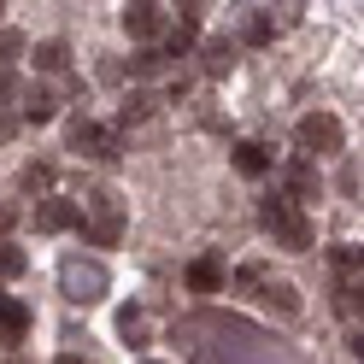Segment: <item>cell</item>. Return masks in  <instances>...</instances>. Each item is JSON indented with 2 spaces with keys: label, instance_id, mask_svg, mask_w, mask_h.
<instances>
[{
  "label": "cell",
  "instance_id": "1f68e13d",
  "mask_svg": "<svg viewBox=\"0 0 364 364\" xmlns=\"http://www.w3.org/2000/svg\"><path fill=\"white\" fill-rule=\"evenodd\" d=\"M347 347H353V358H358V364H364V329H358V335H353V341H347Z\"/></svg>",
  "mask_w": 364,
  "mask_h": 364
},
{
  "label": "cell",
  "instance_id": "cb8c5ba5",
  "mask_svg": "<svg viewBox=\"0 0 364 364\" xmlns=\"http://www.w3.org/2000/svg\"><path fill=\"white\" fill-rule=\"evenodd\" d=\"M335 306L353 311V317H364V282H341V288H335Z\"/></svg>",
  "mask_w": 364,
  "mask_h": 364
},
{
  "label": "cell",
  "instance_id": "d4e9b609",
  "mask_svg": "<svg viewBox=\"0 0 364 364\" xmlns=\"http://www.w3.org/2000/svg\"><path fill=\"white\" fill-rule=\"evenodd\" d=\"M88 212H95V218H124V206H118V194H112V188L88 194Z\"/></svg>",
  "mask_w": 364,
  "mask_h": 364
},
{
  "label": "cell",
  "instance_id": "836d02e7",
  "mask_svg": "<svg viewBox=\"0 0 364 364\" xmlns=\"http://www.w3.org/2000/svg\"><path fill=\"white\" fill-rule=\"evenodd\" d=\"M6 364H30V358H18V353H12V358H6Z\"/></svg>",
  "mask_w": 364,
  "mask_h": 364
},
{
  "label": "cell",
  "instance_id": "5b68a950",
  "mask_svg": "<svg viewBox=\"0 0 364 364\" xmlns=\"http://www.w3.org/2000/svg\"><path fill=\"white\" fill-rule=\"evenodd\" d=\"M200 71L206 77H230L235 71V41L230 36H206L200 41Z\"/></svg>",
  "mask_w": 364,
  "mask_h": 364
},
{
  "label": "cell",
  "instance_id": "603a6c76",
  "mask_svg": "<svg viewBox=\"0 0 364 364\" xmlns=\"http://www.w3.org/2000/svg\"><path fill=\"white\" fill-rule=\"evenodd\" d=\"M18 59H24V36H18V30H6V24H0V71H12V65Z\"/></svg>",
  "mask_w": 364,
  "mask_h": 364
},
{
  "label": "cell",
  "instance_id": "d6986e66",
  "mask_svg": "<svg viewBox=\"0 0 364 364\" xmlns=\"http://www.w3.org/2000/svg\"><path fill=\"white\" fill-rule=\"evenodd\" d=\"M235 288H241V294H259V300H264V288H270V270H264L259 259L235 264Z\"/></svg>",
  "mask_w": 364,
  "mask_h": 364
},
{
  "label": "cell",
  "instance_id": "e575fe53",
  "mask_svg": "<svg viewBox=\"0 0 364 364\" xmlns=\"http://www.w3.org/2000/svg\"><path fill=\"white\" fill-rule=\"evenodd\" d=\"M358 270H364V247H358Z\"/></svg>",
  "mask_w": 364,
  "mask_h": 364
},
{
  "label": "cell",
  "instance_id": "f546056e",
  "mask_svg": "<svg viewBox=\"0 0 364 364\" xmlns=\"http://www.w3.org/2000/svg\"><path fill=\"white\" fill-rule=\"evenodd\" d=\"M100 82H124V59H100Z\"/></svg>",
  "mask_w": 364,
  "mask_h": 364
},
{
  "label": "cell",
  "instance_id": "5bb4252c",
  "mask_svg": "<svg viewBox=\"0 0 364 364\" xmlns=\"http://www.w3.org/2000/svg\"><path fill=\"white\" fill-rule=\"evenodd\" d=\"M311 241H317V230H311V218H306V212H294L282 230H277V247H288V253H306Z\"/></svg>",
  "mask_w": 364,
  "mask_h": 364
},
{
  "label": "cell",
  "instance_id": "2e32d148",
  "mask_svg": "<svg viewBox=\"0 0 364 364\" xmlns=\"http://www.w3.org/2000/svg\"><path fill=\"white\" fill-rule=\"evenodd\" d=\"M18 188L36 194V200H48V188H53V165H48V159H30V165L18 171Z\"/></svg>",
  "mask_w": 364,
  "mask_h": 364
},
{
  "label": "cell",
  "instance_id": "9c48e42d",
  "mask_svg": "<svg viewBox=\"0 0 364 364\" xmlns=\"http://www.w3.org/2000/svg\"><path fill=\"white\" fill-rule=\"evenodd\" d=\"M153 112H159V95H153V88H129V95H124V106H118V129L153 124Z\"/></svg>",
  "mask_w": 364,
  "mask_h": 364
},
{
  "label": "cell",
  "instance_id": "d590c367",
  "mask_svg": "<svg viewBox=\"0 0 364 364\" xmlns=\"http://www.w3.org/2000/svg\"><path fill=\"white\" fill-rule=\"evenodd\" d=\"M0 18H6V0H0Z\"/></svg>",
  "mask_w": 364,
  "mask_h": 364
},
{
  "label": "cell",
  "instance_id": "8992f818",
  "mask_svg": "<svg viewBox=\"0 0 364 364\" xmlns=\"http://www.w3.org/2000/svg\"><path fill=\"white\" fill-rule=\"evenodd\" d=\"M71 223H82L71 200L48 194V200H41V206H36V230H41V235H59V230H71Z\"/></svg>",
  "mask_w": 364,
  "mask_h": 364
},
{
  "label": "cell",
  "instance_id": "7c38bea8",
  "mask_svg": "<svg viewBox=\"0 0 364 364\" xmlns=\"http://www.w3.org/2000/svg\"><path fill=\"white\" fill-rule=\"evenodd\" d=\"M118 335H124L129 353H147V347H153V341H147V317H141V306H124V311H118Z\"/></svg>",
  "mask_w": 364,
  "mask_h": 364
},
{
  "label": "cell",
  "instance_id": "8fae6325",
  "mask_svg": "<svg viewBox=\"0 0 364 364\" xmlns=\"http://www.w3.org/2000/svg\"><path fill=\"white\" fill-rule=\"evenodd\" d=\"M317 165L311 159H288V200H317Z\"/></svg>",
  "mask_w": 364,
  "mask_h": 364
},
{
  "label": "cell",
  "instance_id": "44dd1931",
  "mask_svg": "<svg viewBox=\"0 0 364 364\" xmlns=\"http://www.w3.org/2000/svg\"><path fill=\"white\" fill-rule=\"evenodd\" d=\"M159 71H165V48H141L129 59V77H141V82H153Z\"/></svg>",
  "mask_w": 364,
  "mask_h": 364
},
{
  "label": "cell",
  "instance_id": "e0dca14e",
  "mask_svg": "<svg viewBox=\"0 0 364 364\" xmlns=\"http://www.w3.org/2000/svg\"><path fill=\"white\" fill-rule=\"evenodd\" d=\"M294 212H300V206H294L288 194H264V200H259V223H264L270 235H277V230H282V223H288Z\"/></svg>",
  "mask_w": 364,
  "mask_h": 364
},
{
  "label": "cell",
  "instance_id": "6da1fadb",
  "mask_svg": "<svg viewBox=\"0 0 364 364\" xmlns=\"http://www.w3.org/2000/svg\"><path fill=\"white\" fill-rule=\"evenodd\" d=\"M65 147L112 165V159H124V129L118 124H95V118H71V124H65Z\"/></svg>",
  "mask_w": 364,
  "mask_h": 364
},
{
  "label": "cell",
  "instance_id": "52a82bcc",
  "mask_svg": "<svg viewBox=\"0 0 364 364\" xmlns=\"http://www.w3.org/2000/svg\"><path fill=\"white\" fill-rule=\"evenodd\" d=\"M53 118H59V95H53V88H24L18 124H53Z\"/></svg>",
  "mask_w": 364,
  "mask_h": 364
},
{
  "label": "cell",
  "instance_id": "9a60e30c",
  "mask_svg": "<svg viewBox=\"0 0 364 364\" xmlns=\"http://www.w3.org/2000/svg\"><path fill=\"white\" fill-rule=\"evenodd\" d=\"M188 288H194V294H218V288H223V264H218L212 253H200V259L188 264Z\"/></svg>",
  "mask_w": 364,
  "mask_h": 364
},
{
  "label": "cell",
  "instance_id": "ac0fdd59",
  "mask_svg": "<svg viewBox=\"0 0 364 364\" xmlns=\"http://www.w3.org/2000/svg\"><path fill=\"white\" fill-rule=\"evenodd\" d=\"M82 241L88 247H118L124 241V218H88L82 223Z\"/></svg>",
  "mask_w": 364,
  "mask_h": 364
},
{
  "label": "cell",
  "instance_id": "4316f807",
  "mask_svg": "<svg viewBox=\"0 0 364 364\" xmlns=\"http://www.w3.org/2000/svg\"><path fill=\"white\" fill-rule=\"evenodd\" d=\"M0 277H24V253L18 247H0Z\"/></svg>",
  "mask_w": 364,
  "mask_h": 364
},
{
  "label": "cell",
  "instance_id": "277c9868",
  "mask_svg": "<svg viewBox=\"0 0 364 364\" xmlns=\"http://www.w3.org/2000/svg\"><path fill=\"white\" fill-rule=\"evenodd\" d=\"M124 30L135 41H165L171 18H165V6H153V0H135V6H124Z\"/></svg>",
  "mask_w": 364,
  "mask_h": 364
},
{
  "label": "cell",
  "instance_id": "484cf974",
  "mask_svg": "<svg viewBox=\"0 0 364 364\" xmlns=\"http://www.w3.org/2000/svg\"><path fill=\"white\" fill-rule=\"evenodd\" d=\"M24 100V82H18V71H0V112Z\"/></svg>",
  "mask_w": 364,
  "mask_h": 364
},
{
  "label": "cell",
  "instance_id": "7a4b0ae2",
  "mask_svg": "<svg viewBox=\"0 0 364 364\" xmlns=\"http://www.w3.org/2000/svg\"><path fill=\"white\" fill-rule=\"evenodd\" d=\"M59 288H65V300L71 306H100L106 300V264L100 259H65V270H59Z\"/></svg>",
  "mask_w": 364,
  "mask_h": 364
},
{
  "label": "cell",
  "instance_id": "ffe728a7",
  "mask_svg": "<svg viewBox=\"0 0 364 364\" xmlns=\"http://www.w3.org/2000/svg\"><path fill=\"white\" fill-rule=\"evenodd\" d=\"M241 36L253 41V48H270V41H277V18H270V12H247V30Z\"/></svg>",
  "mask_w": 364,
  "mask_h": 364
},
{
  "label": "cell",
  "instance_id": "3957f363",
  "mask_svg": "<svg viewBox=\"0 0 364 364\" xmlns=\"http://www.w3.org/2000/svg\"><path fill=\"white\" fill-rule=\"evenodd\" d=\"M294 141H300V153H341L347 147V129H341L335 112H306L294 124Z\"/></svg>",
  "mask_w": 364,
  "mask_h": 364
},
{
  "label": "cell",
  "instance_id": "ba28073f",
  "mask_svg": "<svg viewBox=\"0 0 364 364\" xmlns=\"http://www.w3.org/2000/svg\"><path fill=\"white\" fill-rule=\"evenodd\" d=\"M30 323H36V317H30V306H24V300H6V294H0V341H6V347H18V341L30 335Z\"/></svg>",
  "mask_w": 364,
  "mask_h": 364
},
{
  "label": "cell",
  "instance_id": "83f0119b",
  "mask_svg": "<svg viewBox=\"0 0 364 364\" xmlns=\"http://www.w3.org/2000/svg\"><path fill=\"white\" fill-rule=\"evenodd\" d=\"M329 259H335V270H353L358 264V247H329Z\"/></svg>",
  "mask_w": 364,
  "mask_h": 364
},
{
  "label": "cell",
  "instance_id": "4fadbf2b",
  "mask_svg": "<svg viewBox=\"0 0 364 364\" xmlns=\"http://www.w3.org/2000/svg\"><path fill=\"white\" fill-rule=\"evenodd\" d=\"M270 165H277V153H270L264 141H241V147H235V171H241V176H264Z\"/></svg>",
  "mask_w": 364,
  "mask_h": 364
},
{
  "label": "cell",
  "instance_id": "7402d4cb",
  "mask_svg": "<svg viewBox=\"0 0 364 364\" xmlns=\"http://www.w3.org/2000/svg\"><path fill=\"white\" fill-rule=\"evenodd\" d=\"M264 300L277 306V311L294 317V311H300V288H294V282H270V288H264Z\"/></svg>",
  "mask_w": 364,
  "mask_h": 364
},
{
  "label": "cell",
  "instance_id": "4dcf8cb0",
  "mask_svg": "<svg viewBox=\"0 0 364 364\" xmlns=\"http://www.w3.org/2000/svg\"><path fill=\"white\" fill-rule=\"evenodd\" d=\"M18 135V112H0V141H12Z\"/></svg>",
  "mask_w": 364,
  "mask_h": 364
},
{
  "label": "cell",
  "instance_id": "d6a6232c",
  "mask_svg": "<svg viewBox=\"0 0 364 364\" xmlns=\"http://www.w3.org/2000/svg\"><path fill=\"white\" fill-rule=\"evenodd\" d=\"M53 364H82V358H77V353H59V358H53Z\"/></svg>",
  "mask_w": 364,
  "mask_h": 364
},
{
  "label": "cell",
  "instance_id": "30bf717a",
  "mask_svg": "<svg viewBox=\"0 0 364 364\" xmlns=\"http://www.w3.org/2000/svg\"><path fill=\"white\" fill-rule=\"evenodd\" d=\"M36 71H48V77H71V41H65V36L36 41Z\"/></svg>",
  "mask_w": 364,
  "mask_h": 364
},
{
  "label": "cell",
  "instance_id": "f1b7e54d",
  "mask_svg": "<svg viewBox=\"0 0 364 364\" xmlns=\"http://www.w3.org/2000/svg\"><path fill=\"white\" fill-rule=\"evenodd\" d=\"M18 230V206H6V200H0V241H6Z\"/></svg>",
  "mask_w": 364,
  "mask_h": 364
}]
</instances>
